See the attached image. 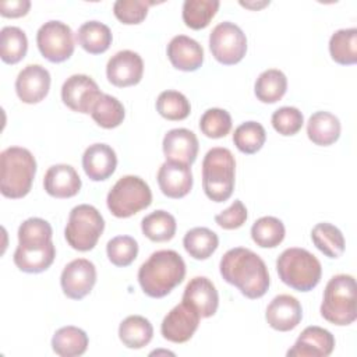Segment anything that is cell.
Returning a JSON list of instances; mask_svg holds the SVG:
<instances>
[{
    "mask_svg": "<svg viewBox=\"0 0 357 357\" xmlns=\"http://www.w3.org/2000/svg\"><path fill=\"white\" fill-rule=\"evenodd\" d=\"M219 269L222 278L247 298H259L269 289L271 279L264 259L248 248L236 247L226 251Z\"/></svg>",
    "mask_w": 357,
    "mask_h": 357,
    "instance_id": "obj_1",
    "label": "cell"
},
{
    "mask_svg": "<svg viewBox=\"0 0 357 357\" xmlns=\"http://www.w3.org/2000/svg\"><path fill=\"white\" fill-rule=\"evenodd\" d=\"M185 276V262L174 250H159L138 269V282L142 291L152 298L167 296Z\"/></svg>",
    "mask_w": 357,
    "mask_h": 357,
    "instance_id": "obj_2",
    "label": "cell"
},
{
    "mask_svg": "<svg viewBox=\"0 0 357 357\" xmlns=\"http://www.w3.org/2000/svg\"><path fill=\"white\" fill-rule=\"evenodd\" d=\"M36 174L35 156L26 148L10 146L0 153V191L6 198L25 197Z\"/></svg>",
    "mask_w": 357,
    "mask_h": 357,
    "instance_id": "obj_3",
    "label": "cell"
},
{
    "mask_svg": "<svg viewBox=\"0 0 357 357\" xmlns=\"http://www.w3.org/2000/svg\"><path fill=\"white\" fill-rule=\"evenodd\" d=\"M236 160L227 148L216 146L202 160V188L213 202L227 201L234 190Z\"/></svg>",
    "mask_w": 357,
    "mask_h": 357,
    "instance_id": "obj_4",
    "label": "cell"
},
{
    "mask_svg": "<svg viewBox=\"0 0 357 357\" xmlns=\"http://www.w3.org/2000/svg\"><path fill=\"white\" fill-rule=\"evenodd\" d=\"M280 280L297 291H310L321 280L322 266L310 251L298 247L286 248L276 261Z\"/></svg>",
    "mask_w": 357,
    "mask_h": 357,
    "instance_id": "obj_5",
    "label": "cell"
},
{
    "mask_svg": "<svg viewBox=\"0 0 357 357\" xmlns=\"http://www.w3.org/2000/svg\"><path fill=\"white\" fill-rule=\"evenodd\" d=\"M321 315L337 326H346L356 321V279L351 275L340 273L329 279L324 290Z\"/></svg>",
    "mask_w": 357,
    "mask_h": 357,
    "instance_id": "obj_6",
    "label": "cell"
},
{
    "mask_svg": "<svg viewBox=\"0 0 357 357\" xmlns=\"http://www.w3.org/2000/svg\"><path fill=\"white\" fill-rule=\"evenodd\" d=\"M152 202V191L148 183L138 176H123L107 192L106 204L116 218H130L148 208Z\"/></svg>",
    "mask_w": 357,
    "mask_h": 357,
    "instance_id": "obj_7",
    "label": "cell"
},
{
    "mask_svg": "<svg viewBox=\"0 0 357 357\" xmlns=\"http://www.w3.org/2000/svg\"><path fill=\"white\" fill-rule=\"evenodd\" d=\"M105 230V220L100 212L88 204L77 205L68 215L64 237L68 245L77 251L92 250Z\"/></svg>",
    "mask_w": 357,
    "mask_h": 357,
    "instance_id": "obj_8",
    "label": "cell"
},
{
    "mask_svg": "<svg viewBox=\"0 0 357 357\" xmlns=\"http://www.w3.org/2000/svg\"><path fill=\"white\" fill-rule=\"evenodd\" d=\"M212 56L225 66L241 61L247 52V38L238 25L230 21L218 24L209 35Z\"/></svg>",
    "mask_w": 357,
    "mask_h": 357,
    "instance_id": "obj_9",
    "label": "cell"
},
{
    "mask_svg": "<svg viewBox=\"0 0 357 357\" xmlns=\"http://www.w3.org/2000/svg\"><path fill=\"white\" fill-rule=\"evenodd\" d=\"M36 45L42 56L52 63L68 60L75 47L71 28L57 20L47 21L38 29Z\"/></svg>",
    "mask_w": 357,
    "mask_h": 357,
    "instance_id": "obj_10",
    "label": "cell"
},
{
    "mask_svg": "<svg viewBox=\"0 0 357 357\" xmlns=\"http://www.w3.org/2000/svg\"><path fill=\"white\" fill-rule=\"evenodd\" d=\"M198 311L185 301H181L173 307L162 321L160 333L162 336L173 343L188 342L199 325Z\"/></svg>",
    "mask_w": 357,
    "mask_h": 357,
    "instance_id": "obj_11",
    "label": "cell"
},
{
    "mask_svg": "<svg viewBox=\"0 0 357 357\" xmlns=\"http://www.w3.org/2000/svg\"><path fill=\"white\" fill-rule=\"evenodd\" d=\"M96 283V268L85 258L68 262L60 276L63 293L71 300H81L91 293Z\"/></svg>",
    "mask_w": 357,
    "mask_h": 357,
    "instance_id": "obj_12",
    "label": "cell"
},
{
    "mask_svg": "<svg viewBox=\"0 0 357 357\" xmlns=\"http://www.w3.org/2000/svg\"><path fill=\"white\" fill-rule=\"evenodd\" d=\"M102 95L98 84L85 74L68 77L61 86V100L73 112L91 114L92 106Z\"/></svg>",
    "mask_w": 357,
    "mask_h": 357,
    "instance_id": "obj_13",
    "label": "cell"
},
{
    "mask_svg": "<svg viewBox=\"0 0 357 357\" xmlns=\"http://www.w3.org/2000/svg\"><path fill=\"white\" fill-rule=\"evenodd\" d=\"M144 74V61L132 50H120L106 64V77L110 84L119 88L137 85Z\"/></svg>",
    "mask_w": 357,
    "mask_h": 357,
    "instance_id": "obj_14",
    "label": "cell"
},
{
    "mask_svg": "<svg viewBox=\"0 0 357 357\" xmlns=\"http://www.w3.org/2000/svg\"><path fill=\"white\" fill-rule=\"evenodd\" d=\"M50 89V73L40 64H28L17 75L15 92L24 103L43 100Z\"/></svg>",
    "mask_w": 357,
    "mask_h": 357,
    "instance_id": "obj_15",
    "label": "cell"
},
{
    "mask_svg": "<svg viewBox=\"0 0 357 357\" xmlns=\"http://www.w3.org/2000/svg\"><path fill=\"white\" fill-rule=\"evenodd\" d=\"M335 349V336L317 325L307 326L293 347L287 350L289 357H328Z\"/></svg>",
    "mask_w": 357,
    "mask_h": 357,
    "instance_id": "obj_16",
    "label": "cell"
},
{
    "mask_svg": "<svg viewBox=\"0 0 357 357\" xmlns=\"http://www.w3.org/2000/svg\"><path fill=\"white\" fill-rule=\"evenodd\" d=\"M265 319L275 331H293L303 319L301 304L290 294H279L268 304Z\"/></svg>",
    "mask_w": 357,
    "mask_h": 357,
    "instance_id": "obj_17",
    "label": "cell"
},
{
    "mask_svg": "<svg viewBox=\"0 0 357 357\" xmlns=\"http://www.w3.org/2000/svg\"><path fill=\"white\" fill-rule=\"evenodd\" d=\"M166 160L191 166L198 155V138L187 128H173L166 132L162 142Z\"/></svg>",
    "mask_w": 357,
    "mask_h": 357,
    "instance_id": "obj_18",
    "label": "cell"
},
{
    "mask_svg": "<svg viewBox=\"0 0 357 357\" xmlns=\"http://www.w3.org/2000/svg\"><path fill=\"white\" fill-rule=\"evenodd\" d=\"M160 191L169 198H183L192 188V172L188 165L166 160L158 172Z\"/></svg>",
    "mask_w": 357,
    "mask_h": 357,
    "instance_id": "obj_19",
    "label": "cell"
},
{
    "mask_svg": "<svg viewBox=\"0 0 357 357\" xmlns=\"http://www.w3.org/2000/svg\"><path fill=\"white\" fill-rule=\"evenodd\" d=\"M192 305L201 318L215 315L219 305V294L211 279L206 276L192 278L183 293V300Z\"/></svg>",
    "mask_w": 357,
    "mask_h": 357,
    "instance_id": "obj_20",
    "label": "cell"
},
{
    "mask_svg": "<svg viewBox=\"0 0 357 357\" xmlns=\"http://www.w3.org/2000/svg\"><path fill=\"white\" fill-rule=\"evenodd\" d=\"M167 57L172 66L180 71H195L204 63V49L192 38L176 35L167 45Z\"/></svg>",
    "mask_w": 357,
    "mask_h": 357,
    "instance_id": "obj_21",
    "label": "cell"
},
{
    "mask_svg": "<svg viewBox=\"0 0 357 357\" xmlns=\"http://www.w3.org/2000/svg\"><path fill=\"white\" fill-rule=\"evenodd\" d=\"M117 166V156L107 144H92L82 155V167L92 181H103L109 178Z\"/></svg>",
    "mask_w": 357,
    "mask_h": 357,
    "instance_id": "obj_22",
    "label": "cell"
},
{
    "mask_svg": "<svg viewBox=\"0 0 357 357\" xmlns=\"http://www.w3.org/2000/svg\"><path fill=\"white\" fill-rule=\"evenodd\" d=\"M81 185L77 170L66 163L50 166L43 177L45 191L54 198H71L79 192Z\"/></svg>",
    "mask_w": 357,
    "mask_h": 357,
    "instance_id": "obj_23",
    "label": "cell"
},
{
    "mask_svg": "<svg viewBox=\"0 0 357 357\" xmlns=\"http://www.w3.org/2000/svg\"><path fill=\"white\" fill-rule=\"evenodd\" d=\"M54 257L56 248L53 241L40 247L18 245L14 252V264L25 273H40L53 264Z\"/></svg>",
    "mask_w": 357,
    "mask_h": 357,
    "instance_id": "obj_24",
    "label": "cell"
},
{
    "mask_svg": "<svg viewBox=\"0 0 357 357\" xmlns=\"http://www.w3.org/2000/svg\"><path fill=\"white\" fill-rule=\"evenodd\" d=\"M340 121L329 112H315L311 114L307 123V135L310 141L319 146H328L335 144L340 137Z\"/></svg>",
    "mask_w": 357,
    "mask_h": 357,
    "instance_id": "obj_25",
    "label": "cell"
},
{
    "mask_svg": "<svg viewBox=\"0 0 357 357\" xmlns=\"http://www.w3.org/2000/svg\"><path fill=\"white\" fill-rule=\"evenodd\" d=\"M78 45L91 54L105 53L113 40L110 28L99 21H86L77 31Z\"/></svg>",
    "mask_w": 357,
    "mask_h": 357,
    "instance_id": "obj_26",
    "label": "cell"
},
{
    "mask_svg": "<svg viewBox=\"0 0 357 357\" xmlns=\"http://www.w3.org/2000/svg\"><path fill=\"white\" fill-rule=\"evenodd\" d=\"M88 335L81 328L68 325L57 329L52 337V349L57 356H82L88 349Z\"/></svg>",
    "mask_w": 357,
    "mask_h": 357,
    "instance_id": "obj_27",
    "label": "cell"
},
{
    "mask_svg": "<svg viewBox=\"0 0 357 357\" xmlns=\"http://www.w3.org/2000/svg\"><path fill=\"white\" fill-rule=\"evenodd\" d=\"M153 336V326L142 315H130L119 326V337L128 349L145 347Z\"/></svg>",
    "mask_w": 357,
    "mask_h": 357,
    "instance_id": "obj_28",
    "label": "cell"
},
{
    "mask_svg": "<svg viewBox=\"0 0 357 357\" xmlns=\"http://www.w3.org/2000/svg\"><path fill=\"white\" fill-rule=\"evenodd\" d=\"M287 91V78L283 71L269 68L262 71L254 85V92L262 103H276Z\"/></svg>",
    "mask_w": 357,
    "mask_h": 357,
    "instance_id": "obj_29",
    "label": "cell"
},
{
    "mask_svg": "<svg viewBox=\"0 0 357 357\" xmlns=\"http://www.w3.org/2000/svg\"><path fill=\"white\" fill-rule=\"evenodd\" d=\"M314 245L328 258L336 259L344 252V237L342 231L328 222L317 223L311 230Z\"/></svg>",
    "mask_w": 357,
    "mask_h": 357,
    "instance_id": "obj_30",
    "label": "cell"
},
{
    "mask_svg": "<svg viewBox=\"0 0 357 357\" xmlns=\"http://www.w3.org/2000/svg\"><path fill=\"white\" fill-rule=\"evenodd\" d=\"M177 229L176 219L166 211H155L141 220V230L146 238L155 243L169 241L174 237Z\"/></svg>",
    "mask_w": 357,
    "mask_h": 357,
    "instance_id": "obj_31",
    "label": "cell"
},
{
    "mask_svg": "<svg viewBox=\"0 0 357 357\" xmlns=\"http://www.w3.org/2000/svg\"><path fill=\"white\" fill-rule=\"evenodd\" d=\"M183 245L194 259H208L219 245V237L208 227H194L184 234Z\"/></svg>",
    "mask_w": 357,
    "mask_h": 357,
    "instance_id": "obj_32",
    "label": "cell"
},
{
    "mask_svg": "<svg viewBox=\"0 0 357 357\" xmlns=\"http://www.w3.org/2000/svg\"><path fill=\"white\" fill-rule=\"evenodd\" d=\"M329 53L333 61L342 66L357 63V28L339 29L329 39Z\"/></svg>",
    "mask_w": 357,
    "mask_h": 357,
    "instance_id": "obj_33",
    "label": "cell"
},
{
    "mask_svg": "<svg viewBox=\"0 0 357 357\" xmlns=\"http://www.w3.org/2000/svg\"><path fill=\"white\" fill-rule=\"evenodd\" d=\"M91 116L98 126L103 128H116L123 123L126 112L117 98L102 93L93 103Z\"/></svg>",
    "mask_w": 357,
    "mask_h": 357,
    "instance_id": "obj_34",
    "label": "cell"
},
{
    "mask_svg": "<svg viewBox=\"0 0 357 357\" xmlns=\"http://www.w3.org/2000/svg\"><path fill=\"white\" fill-rule=\"evenodd\" d=\"M28 50L25 32L18 26H4L0 31V57L7 64L21 61Z\"/></svg>",
    "mask_w": 357,
    "mask_h": 357,
    "instance_id": "obj_35",
    "label": "cell"
},
{
    "mask_svg": "<svg viewBox=\"0 0 357 357\" xmlns=\"http://www.w3.org/2000/svg\"><path fill=\"white\" fill-rule=\"evenodd\" d=\"M286 230L280 219L275 216H262L257 219L251 227L254 243L262 248H275L284 238Z\"/></svg>",
    "mask_w": 357,
    "mask_h": 357,
    "instance_id": "obj_36",
    "label": "cell"
},
{
    "mask_svg": "<svg viewBox=\"0 0 357 357\" xmlns=\"http://www.w3.org/2000/svg\"><path fill=\"white\" fill-rule=\"evenodd\" d=\"M220 3L218 0H185L183 3V21L191 29H204L215 17Z\"/></svg>",
    "mask_w": 357,
    "mask_h": 357,
    "instance_id": "obj_37",
    "label": "cell"
},
{
    "mask_svg": "<svg viewBox=\"0 0 357 357\" xmlns=\"http://www.w3.org/2000/svg\"><path fill=\"white\" fill-rule=\"evenodd\" d=\"M266 139V131L264 126L258 121H245L241 123L233 134V142L236 148L245 153L252 155L258 152Z\"/></svg>",
    "mask_w": 357,
    "mask_h": 357,
    "instance_id": "obj_38",
    "label": "cell"
},
{
    "mask_svg": "<svg viewBox=\"0 0 357 357\" xmlns=\"http://www.w3.org/2000/svg\"><path fill=\"white\" fill-rule=\"evenodd\" d=\"M53 230L49 222L40 218H29L18 227V245L40 247L52 243Z\"/></svg>",
    "mask_w": 357,
    "mask_h": 357,
    "instance_id": "obj_39",
    "label": "cell"
},
{
    "mask_svg": "<svg viewBox=\"0 0 357 357\" xmlns=\"http://www.w3.org/2000/svg\"><path fill=\"white\" fill-rule=\"evenodd\" d=\"M156 110L163 119L170 121H178L188 117L191 112V105L181 92L167 89L159 93L156 99Z\"/></svg>",
    "mask_w": 357,
    "mask_h": 357,
    "instance_id": "obj_40",
    "label": "cell"
},
{
    "mask_svg": "<svg viewBox=\"0 0 357 357\" xmlns=\"http://www.w3.org/2000/svg\"><path fill=\"white\" fill-rule=\"evenodd\" d=\"M106 254L116 266H128L138 255V243L131 236H116L107 241Z\"/></svg>",
    "mask_w": 357,
    "mask_h": 357,
    "instance_id": "obj_41",
    "label": "cell"
},
{
    "mask_svg": "<svg viewBox=\"0 0 357 357\" xmlns=\"http://www.w3.org/2000/svg\"><path fill=\"white\" fill-rule=\"evenodd\" d=\"M199 128L208 138H223L231 130V116L225 109H208L199 119Z\"/></svg>",
    "mask_w": 357,
    "mask_h": 357,
    "instance_id": "obj_42",
    "label": "cell"
},
{
    "mask_svg": "<svg viewBox=\"0 0 357 357\" xmlns=\"http://www.w3.org/2000/svg\"><path fill=\"white\" fill-rule=\"evenodd\" d=\"M153 4L155 1L148 0H117L113 4V13L121 24L135 25L145 20L148 8Z\"/></svg>",
    "mask_w": 357,
    "mask_h": 357,
    "instance_id": "obj_43",
    "label": "cell"
},
{
    "mask_svg": "<svg viewBox=\"0 0 357 357\" xmlns=\"http://www.w3.org/2000/svg\"><path fill=\"white\" fill-rule=\"evenodd\" d=\"M271 121L275 131H278L280 135L290 137L301 130L304 124V116L297 107L283 106L273 112Z\"/></svg>",
    "mask_w": 357,
    "mask_h": 357,
    "instance_id": "obj_44",
    "label": "cell"
},
{
    "mask_svg": "<svg viewBox=\"0 0 357 357\" xmlns=\"http://www.w3.org/2000/svg\"><path fill=\"white\" fill-rule=\"evenodd\" d=\"M247 220V208L240 199H234L233 204L215 215V222L225 230H234L241 227Z\"/></svg>",
    "mask_w": 357,
    "mask_h": 357,
    "instance_id": "obj_45",
    "label": "cell"
},
{
    "mask_svg": "<svg viewBox=\"0 0 357 357\" xmlns=\"http://www.w3.org/2000/svg\"><path fill=\"white\" fill-rule=\"evenodd\" d=\"M31 8L29 0H11L0 3V14L6 18H18L28 14Z\"/></svg>",
    "mask_w": 357,
    "mask_h": 357,
    "instance_id": "obj_46",
    "label": "cell"
},
{
    "mask_svg": "<svg viewBox=\"0 0 357 357\" xmlns=\"http://www.w3.org/2000/svg\"><path fill=\"white\" fill-rule=\"evenodd\" d=\"M240 4L243 6V7H245V8H252V10H257V8H262V7H265V6H268L269 4V1H261V3H248V1H240Z\"/></svg>",
    "mask_w": 357,
    "mask_h": 357,
    "instance_id": "obj_47",
    "label": "cell"
}]
</instances>
